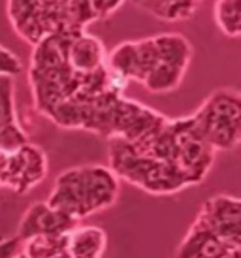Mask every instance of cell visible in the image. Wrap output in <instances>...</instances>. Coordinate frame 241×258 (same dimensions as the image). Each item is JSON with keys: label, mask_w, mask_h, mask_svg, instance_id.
Segmentation results:
<instances>
[{"label": "cell", "mask_w": 241, "mask_h": 258, "mask_svg": "<svg viewBox=\"0 0 241 258\" xmlns=\"http://www.w3.org/2000/svg\"><path fill=\"white\" fill-rule=\"evenodd\" d=\"M70 34L57 32L34 45L29 83L38 113L66 130L136 140L158 126L166 115L125 96L128 81L106 66L78 72L66 60Z\"/></svg>", "instance_id": "obj_1"}, {"label": "cell", "mask_w": 241, "mask_h": 258, "mask_svg": "<svg viewBox=\"0 0 241 258\" xmlns=\"http://www.w3.org/2000/svg\"><path fill=\"white\" fill-rule=\"evenodd\" d=\"M217 153L204 142L192 115L164 119L136 140L109 138V170L130 185L155 196H171L200 185L215 164Z\"/></svg>", "instance_id": "obj_2"}, {"label": "cell", "mask_w": 241, "mask_h": 258, "mask_svg": "<svg viewBox=\"0 0 241 258\" xmlns=\"http://www.w3.org/2000/svg\"><path fill=\"white\" fill-rule=\"evenodd\" d=\"M191 60V42L179 32H162L115 45L107 53L106 64L127 81L142 83L149 93L166 94L183 83Z\"/></svg>", "instance_id": "obj_3"}, {"label": "cell", "mask_w": 241, "mask_h": 258, "mask_svg": "<svg viewBox=\"0 0 241 258\" xmlns=\"http://www.w3.org/2000/svg\"><path fill=\"white\" fill-rule=\"evenodd\" d=\"M119 190V179L107 166H74L57 175L45 204L79 222L111 208Z\"/></svg>", "instance_id": "obj_4"}, {"label": "cell", "mask_w": 241, "mask_h": 258, "mask_svg": "<svg viewBox=\"0 0 241 258\" xmlns=\"http://www.w3.org/2000/svg\"><path fill=\"white\" fill-rule=\"evenodd\" d=\"M194 126L215 153L232 151L241 142V94L232 87L213 91L192 113Z\"/></svg>", "instance_id": "obj_5"}, {"label": "cell", "mask_w": 241, "mask_h": 258, "mask_svg": "<svg viewBox=\"0 0 241 258\" xmlns=\"http://www.w3.org/2000/svg\"><path fill=\"white\" fill-rule=\"evenodd\" d=\"M49 172V160L45 151L36 144H23L8 155L4 186L15 194H27L42 185Z\"/></svg>", "instance_id": "obj_6"}, {"label": "cell", "mask_w": 241, "mask_h": 258, "mask_svg": "<svg viewBox=\"0 0 241 258\" xmlns=\"http://www.w3.org/2000/svg\"><path fill=\"white\" fill-rule=\"evenodd\" d=\"M200 221L211 228L224 243L241 251V202L235 196L217 194L204 202V206L196 215Z\"/></svg>", "instance_id": "obj_7"}, {"label": "cell", "mask_w": 241, "mask_h": 258, "mask_svg": "<svg viewBox=\"0 0 241 258\" xmlns=\"http://www.w3.org/2000/svg\"><path fill=\"white\" fill-rule=\"evenodd\" d=\"M76 226L78 221L49 208L45 202H36L23 213L21 222L17 226V237L21 241H27L34 236H58L68 234Z\"/></svg>", "instance_id": "obj_8"}, {"label": "cell", "mask_w": 241, "mask_h": 258, "mask_svg": "<svg viewBox=\"0 0 241 258\" xmlns=\"http://www.w3.org/2000/svg\"><path fill=\"white\" fill-rule=\"evenodd\" d=\"M27 142L29 134L21 126L15 108V81L0 76V149L14 151Z\"/></svg>", "instance_id": "obj_9"}, {"label": "cell", "mask_w": 241, "mask_h": 258, "mask_svg": "<svg viewBox=\"0 0 241 258\" xmlns=\"http://www.w3.org/2000/svg\"><path fill=\"white\" fill-rule=\"evenodd\" d=\"M234 249H230L211 228H207L198 217L192 221L191 228L179 243L175 258H226Z\"/></svg>", "instance_id": "obj_10"}, {"label": "cell", "mask_w": 241, "mask_h": 258, "mask_svg": "<svg viewBox=\"0 0 241 258\" xmlns=\"http://www.w3.org/2000/svg\"><path fill=\"white\" fill-rule=\"evenodd\" d=\"M107 236L100 226H76L68 234V252L72 258H102Z\"/></svg>", "instance_id": "obj_11"}, {"label": "cell", "mask_w": 241, "mask_h": 258, "mask_svg": "<svg viewBox=\"0 0 241 258\" xmlns=\"http://www.w3.org/2000/svg\"><path fill=\"white\" fill-rule=\"evenodd\" d=\"M204 0H134L136 6L145 10L160 21H187L196 15Z\"/></svg>", "instance_id": "obj_12"}, {"label": "cell", "mask_w": 241, "mask_h": 258, "mask_svg": "<svg viewBox=\"0 0 241 258\" xmlns=\"http://www.w3.org/2000/svg\"><path fill=\"white\" fill-rule=\"evenodd\" d=\"M70 234V232H68ZM68 234L58 236H34L23 241V254L27 258H53L68 251Z\"/></svg>", "instance_id": "obj_13"}, {"label": "cell", "mask_w": 241, "mask_h": 258, "mask_svg": "<svg viewBox=\"0 0 241 258\" xmlns=\"http://www.w3.org/2000/svg\"><path fill=\"white\" fill-rule=\"evenodd\" d=\"M213 15L222 34L228 38L241 36V0H217Z\"/></svg>", "instance_id": "obj_14"}, {"label": "cell", "mask_w": 241, "mask_h": 258, "mask_svg": "<svg viewBox=\"0 0 241 258\" xmlns=\"http://www.w3.org/2000/svg\"><path fill=\"white\" fill-rule=\"evenodd\" d=\"M23 70L21 58L15 55L12 49H8L4 45H0V76L6 78H15Z\"/></svg>", "instance_id": "obj_15"}, {"label": "cell", "mask_w": 241, "mask_h": 258, "mask_svg": "<svg viewBox=\"0 0 241 258\" xmlns=\"http://www.w3.org/2000/svg\"><path fill=\"white\" fill-rule=\"evenodd\" d=\"M125 0H91V6L98 19H106L109 15H113Z\"/></svg>", "instance_id": "obj_16"}, {"label": "cell", "mask_w": 241, "mask_h": 258, "mask_svg": "<svg viewBox=\"0 0 241 258\" xmlns=\"http://www.w3.org/2000/svg\"><path fill=\"white\" fill-rule=\"evenodd\" d=\"M23 251V241L17 236L0 239V258H15Z\"/></svg>", "instance_id": "obj_17"}, {"label": "cell", "mask_w": 241, "mask_h": 258, "mask_svg": "<svg viewBox=\"0 0 241 258\" xmlns=\"http://www.w3.org/2000/svg\"><path fill=\"white\" fill-rule=\"evenodd\" d=\"M8 155H10V151L0 149V188H2V186H4V175H6Z\"/></svg>", "instance_id": "obj_18"}, {"label": "cell", "mask_w": 241, "mask_h": 258, "mask_svg": "<svg viewBox=\"0 0 241 258\" xmlns=\"http://www.w3.org/2000/svg\"><path fill=\"white\" fill-rule=\"evenodd\" d=\"M53 258H72V256H70V252L68 251H64V252H61V254H57V256H53Z\"/></svg>", "instance_id": "obj_19"}, {"label": "cell", "mask_w": 241, "mask_h": 258, "mask_svg": "<svg viewBox=\"0 0 241 258\" xmlns=\"http://www.w3.org/2000/svg\"><path fill=\"white\" fill-rule=\"evenodd\" d=\"M226 258H241V251L232 252V254H230V256H226Z\"/></svg>", "instance_id": "obj_20"}, {"label": "cell", "mask_w": 241, "mask_h": 258, "mask_svg": "<svg viewBox=\"0 0 241 258\" xmlns=\"http://www.w3.org/2000/svg\"><path fill=\"white\" fill-rule=\"evenodd\" d=\"M15 258H27V256H25V254H23V251H21V252H19V254H17V256H15Z\"/></svg>", "instance_id": "obj_21"}]
</instances>
